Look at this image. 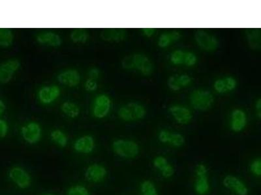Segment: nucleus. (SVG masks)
<instances>
[{
	"label": "nucleus",
	"instance_id": "obj_1",
	"mask_svg": "<svg viewBox=\"0 0 261 195\" xmlns=\"http://www.w3.org/2000/svg\"><path fill=\"white\" fill-rule=\"evenodd\" d=\"M122 67L127 70L136 69L146 77L151 76L154 69L149 57L141 53L125 57L122 61Z\"/></svg>",
	"mask_w": 261,
	"mask_h": 195
},
{
	"label": "nucleus",
	"instance_id": "obj_2",
	"mask_svg": "<svg viewBox=\"0 0 261 195\" xmlns=\"http://www.w3.org/2000/svg\"><path fill=\"white\" fill-rule=\"evenodd\" d=\"M113 152L117 156L125 159H133L139 155L140 148L135 141L118 139L114 141L112 145Z\"/></svg>",
	"mask_w": 261,
	"mask_h": 195
},
{
	"label": "nucleus",
	"instance_id": "obj_3",
	"mask_svg": "<svg viewBox=\"0 0 261 195\" xmlns=\"http://www.w3.org/2000/svg\"><path fill=\"white\" fill-rule=\"evenodd\" d=\"M190 102L195 110L207 111L213 106L214 98L210 92L206 90L196 89L191 94Z\"/></svg>",
	"mask_w": 261,
	"mask_h": 195
},
{
	"label": "nucleus",
	"instance_id": "obj_4",
	"mask_svg": "<svg viewBox=\"0 0 261 195\" xmlns=\"http://www.w3.org/2000/svg\"><path fill=\"white\" fill-rule=\"evenodd\" d=\"M145 108L142 105L131 102L121 107L118 115L122 120L126 122H133L143 119L146 115Z\"/></svg>",
	"mask_w": 261,
	"mask_h": 195
},
{
	"label": "nucleus",
	"instance_id": "obj_5",
	"mask_svg": "<svg viewBox=\"0 0 261 195\" xmlns=\"http://www.w3.org/2000/svg\"><path fill=\"white\" fill-rule=\"evenodd\" d=\"M194 188L198 195H207L210 190V184L208 176V168L204 163H199L195 168Z\"/></svg>",
	"mask_w": 261,
	"mask_h": 195
},
{
	"label": "nucleus",
	"instance_id": "obj_6",
	"mask_svg": "<svg viewBox=\"0 0 261 195\" xmlns=\"http://www.w3.org/2000/svg\"><path fill=\"white\" fill-rule=\"evenodd\" d=\"M9 177L16 186L25 190L31 186L32 178L25 169L20 167H14L9 171Z\"/></svg>",
	"mask_w": 261,
	"mask_h": 195
},
{
	"label": "nucleus",
	"instance_id": "obj_7",
	"mask_svg": "<svg viewBox=\"0 0 261 195\" xmlns=\"http://www.w3.org/2000/svg\"><path fill=\"white\" fill-rule=\"evenodd\" d=\"M195 39L199 46L207 52H213L219 46L217 38L205 31L199 30L197 32Z\"/></svg>",
	"mask_w": 261,
	"mask_h": 195
},
{
	"label": "nucleus",
	"instance_id": "obj_8",
	"mask_svg": "<svg viewBox=\"0 0 261 195\" xmlns=\"http://www.w3.org/2000/svg\"><path fill=\"white\" fill-rule=\"evenodd\" d=\"M42 130L40 125L36 122H30L21 128V135L24 140L31 145L40 141Z\"/></svg>",
	"mask_w": 261,
	"mask_h": 195
},
{
	"label": "nucleus",
	"instance_id": "obj_9",
	"mask_svg": "<svg viewBox=\"0 0 261 195\" xmlns=\"http://www.w3.org/2000/svg\"><path fill=\"white\" fill-rule=\"evenodd\" d=\"M223 186L237 195H248L249 189L240 178L234 175H227L223 178Z\"/></svg>",
	"mask_w": 261,
	"mask_h": 195
},
{
	"label": "nucleus",
	"instance_id": "obj_10",
	"mask_svg": "<svg viewBox=\"0 0 261 195\" xmlns=\"http://www.w3.org/2000/svg\"><path fill=\"white\" fill-rule=\"evenodd\" d=\"M86 179L92 183H100L104 181L107 175V170L104 165L94 163L88 166L85 170Z\"/></svg>",
	"mask_w": 261,
	"mask_h": 195
},
{
	"label": "nucleus",
	"instance_id": "obj_11",
	"mask_svg": "<svg viewBox=\"0 0 261 195\" xmlns=\"http://www.w3.org/2000/svg\"><path fill=\"white\" fill-rule=\"evenodd\" d=\"M20 67V63L17 59H9L2 63L0 65V82L8 83Z\"/></svg>",
	"mask_w": 261,
	"mask_h": 195
},
{
	"label": "nucleus",
	"instance_id": "obj_12",
	"mask_svg": "<svg viewBox=\"0 0 261 195\" xmlns=\"http://www.w3.org/2000/svg\"><path fill=\"white\" fill-rule=\"evenodd\" d=\"M110 104V98L105 94L97 96L94 101V116L98 118H104L109 112Z\"/></svg>",
	"mask_w": 261,
	"mask_h": 195
},
{
	"label": "nucleus",
	"instance_id": "obj_13",
	"mask_svg": "<svg viewBox=\"0 0 261 195\" xmlns=\"http://www.w3.org/2000/svg\"><path fill=\"white\" fill-rule=\"evenodd\" d=\"M158 139L160 142L168 144L174 147H181L186 143L185 137L180 133L170 132L169 131L163 130L160 131Z\"/></svg>",
	"mask_w": 261,
	"mask_h": 195
},
{
	"label": "nucleus",
	"instance_id": "obj_14",
	"mask_svg": "<svg viewBox=\"0 0 261 195\" xmlns=\"http://www.w3.org/2000/svg\"><path fill=\"white\" fill-rule=\"evenodd\" d=\"M153 165L156 169L159 170L161 176L167 179L172 177L175 172L173 166L164 156H159L154 158Z\"/></svg>",
	"mask_w": 261,
	"mask_h": 195
},
{
	"label": "nucleus",
	"instance_id": "obj_15",
	"mask_svg": "<svg viewBox=\"0 0 261 195\" xmlns=\"http://www.w3.org/2000/svg\"><path fill=\"white\" fill-rule=\"evenodd\" d=\"M95 148V141L90 135H84L80 137L74 144V149L78 153L88 155L94 151Z\"/></svg>",
	"mask_w": 261,
	"mask_h": 195
},
{
	"label": "nucleus",
	"instance_id": "obj_16",
	"mask_svg": "<svg viewBox=\"0 0 261 195\" xmlns=\"http://www.w3.org/2000/svg\"><path fill=\"white\" fill-rule=\"evenodd\" d=\"M60 89L56 85L45 86L39 91L40 101L45 104L52 103L59 97Z\"/></svg>",
	"mask_w": 261,
	"mask_h": 195
},
{
	"label": "nucleus",
	"instance_id": "obj_17",
	"mask_svg": "<svg viewBox=\"0 0 261 195\" xmlns=\"http://www.w3.org/2000/svg\"><path fill=\"white\" fill-rule=\"evenodd\" d=\"M169 111L178 124H188L192 120V113L184 107L172 106L170 107Z\"/></svg>",
	"mask_w": 261,
	"mask_h": 195
},
{
	"label": "nucleus",
	"instance_id": "obj_18",
	"mask_svg": "<svg viewBox=\"0 0 261 195\" xmlns=\"http://www.w3.org/2000/svg\"><path fill=\"white\" fill-rule=\"evenodd\" d=\"M127 36V31L124 29H105L103 30L101 38L107 42H120L125 40Z\"/></svg>",
	"mask_w": 261,
	"mask_h": 195
},
{
	"label": "nucleus",
	"instance_id": "obj_19",
	"mask_svg": "<svg viewBox=\"0 0 261 195\" xmlns=\"http://www.w3.org/2000/svg\"><path fill=\"white\" fill-rule=\"evenodd\" d=\"M57 79L63 85L68 87H75L81 81V75L76 70H67L59 74Z\"/></svg>",
	"mask_w": 261,
	"mask_h": 195
},
{
	"label": "nucleus",
	"instance_id": "obj_20",
	"mask_svg": "<svg viewBox=\"0 0 261 195\" xmlns=\"http://www.w3.org/2000/svg\"><path fill=\"white\" fill-rule=\"evenodd\" d=\"M247 124V117L242 110H235L232 113L231 130L234 132H240Z\"/></svg>",
	"mask_w": 261,
	"mask_h": 195
},
{
	"label": "nucleus",
	"instance_id": "obj_21",
	"mask_svg": "<svg viewBox=\"0 0 261 195\" xmlns=\"http://www.w3.org/2000/svg\"><path fill=\"white\" fill-rule=\"evenodd\" d=\"M37 40L41 44L51 47H58L62 42L58 35L51 32L41 33L37 36Z\"/></svg>",
	"mask_w": 261,
	"mask_h": 195
},
{
	"label": "nucleus",
	"instance_id": "obj_22",
	"mask_svg": "<svg viewBox=\"0 0 261 195\" xmlns=\"http://www.w3.org/2000/svg\"><path fill=\"white\" fill-rule=\"evenodd\" d=\"M237 85L236 80L232 77H226L217 79L213 84L215 91L219 93H225L233 91Z\"/></svg>",
	"mask_w": 261,
	"mask_h": 195
},
{
	"label": "nucleus",
	"instance_id": "obj_23",
	"mask_svg": "<svg viewBox=\"0 0 261 195\" xmlns=\"http://www.w3.org/2000/svg\"><path fill=\"white\" fill-rule=\"evenodd\" d=\"M249 45L253 50H260L261 48V32L260 29H248L246 31Z\"/></svg>",
	"mask_w": 261,
	"mask_h": 195
},
{
	"label": "nucleus",
	"instance_id": "obj_24",
	"mask_svg": "<svg viewBox=\"0 0 261 195\" xmlns=\"http://www.w3.org/2000/svg\"><path fill=\"white\" fill-rule=\"evenodd\" d=\"M180 38V34L178 32L165 33L160 36L158 45L161 48H166L169 46L172 42H175Z\"/></svg>",
	"mask_w": 261,
	"mask_h": 195
},
{
	"label": "nucleus",
	"instance_id": "obj_25",
	"mask_svg": "<svg viewBox=\"0 0 261 195\" xmlns=\"http://www.w3.org/2000/svg\"><path fill=\"white\" fill-rule=\"evenodd\" d=\"M61 111L70 118H76L79 116L80 108L77 104L72 102H65L61 106Z\"/></svg>",
	"mask_w": 261,
	"mask_h": 195
},
{
	"label": "nucleus",
	"instance_id": "obj_26",
	"mask_svg": "<svg viewBox=\"0 0 261 195\" xmlns=\"http://www.w3.org/2000/svg\"><path fill=\"white\" fill-rule=\"evenodd\" d=\"M14 36L9 29L0 28V46L9 47L13 44Z\"/></svg>",
	"mask_w": 261,
	"mask_h": 195
},
{
	"label": "nucleus",
	"instance_id": "obj_27",
	"mask_svg": "<svg viewBox=\"0 0 261 195\" xmlns=\"http://www.w3.org/2000/svg\"><path fill=\"white\" fill-rule=\"evenodd\" d=\"M141 195H159L155 184L151 180H144L140 187Z\"/></svg>",
	"mask_w": 261,
	"mask_h": 195
},
{
	"label": "nucleus",
	"instance_id": "obj_28",
	"mask_svg": "<svg viewBox=\"0 0 261 195\" xmlns=\"http://www.w3.org/2000/svg\"><path fill=\"white\" fill-rule=\"evenodd\" d=\"M51 139L58 145L59 147L64 148L66 147L68 139L66 135L62 131L59 130H53L51 133Z\"/></svg>",
	"mask_w": 261,
	"mask_h": 195
},
{
	"label": "nucleus",
	"instance_id": "obj_29",
	"mask_svg": "<svg viewBox=\"0 0 261 195\" xmlns=\"http://www.w3.org/2000/svg\"><path fill=\"white\" fill-rule=\"evenodd\" d=\"M71 40L75 43H85L88 40L89 34L86 30L84 29H77L71 33Z\"/></svg>",
	"mask_w": 261,
	"mask_h": 195
},
{
	"label": "nucleus",
	"instance_id": "obj_30",
	"mask_svg": "<svg viewBox=\"0 0 261 195\" xmlns=\"http://www.w3.org/2000/svg\"><path fill=\"white\" fill-rule=\"evenodd\" d=\"M67 195H90L88 189L81 185L72 186L67 191Z\"/></svg>",
	"mask_w": 261,
	"mask_h": 195
},
{
	"label": "nucleus",
	"instance_id": "obj_31",
	"mask_svg": "<svg viewBox=\"0 0 261 195\" xmlns=\"http://www.w3.org/2000/svg\"><path fill=\"white\" fill-rule=\"evenodd\" d=\"M185 53L180 50L174 51L170 55V61L174 65H182L184 61Z\"/></svg>",
	"mask_w": 261,
	"mask_h": 195
},
{
	"label": "nucleus",
	"instance_id": "obj_32",
	"mask_svg": "<svg viewBox=\"0 0 261 195\" xmlns=\"http://www.w3.org/2000/svg\"><path fill=\"white\" fill-rule=\"evenodd\" d=\"M250 170L251 172H252L255 176L260 177L261 176V160L260 158L254 159V161L251 163Z\"/></svg>",
	"mask_w": 261,
	"mask_h": 195
},
{
	"label": "nucleus",
	"instance_id": "obj_33",
	"mask_svg": "<svg viewBox=\"0 0 261 195\" xmlns=\"http://www.w3.org/2000/svg\"><path fill=\"white\" fill-rule=\"evenodd\" d=\"M168 85L170 89L173 90L174 91H178L180 90L182 87L179 83L178 76L174 75L170 77L168 80Z\"/></svg>",
	"mask_w": 261,
	"mask_h": 195
},
{
	"label": "nucleus",
	"instance_id": "obj_34",
	"mask_svg": "<svg viewBox=\"0 0 261 195\" xmlns=\"http://www.w3.org/2000/svg\"><path fill=\"white\" fill-rule=\"evenodd\" d=\"M197 63V57L194 53L188 52L185 53L184 63L188 67H192Z\"/></svg>",
	"mask_w": 261,
	"mask_h": 195
},
{
	"label": "nucleus",
	"instance_id": "obj_35",
	"mask_svg": "<svg viewBox=\"0 0 261 195\" xmlns=\"http://www.w3.org/2000/svg\"><path fill=\"white\" fill-rule=\"evenodd\" d=\"M179 83L181 87H187V86L190 85L191 82H192V79L187 75H183L178 77Z\"/></svg>",
	"mask_w": 261,
	"mask_h": 195
},
{
	"label": "nucleus",
	"instance_id": "obj_36",
	"mask_svg": "<svg viewBox=\"0 0 261 195\" xmlns=\"http://www.w3.org/2000/svg\"><path fill=\"white\" fill-rule=\"evenodd\" d=\"M98 88V83L94 79H89L86 81L85 83V89L88 91H96Z\"/></svg>",
	"mask_w": 261,
	"mask_h": 195
},
{
	"label": "nucleus",
	"instance_id": "obj_37",
	"mask_svg": "<svg viewBox=\"0 0 261 195\" xmlns=\"http://www.w3.org/2000/svg\"><path fill=\"white\" fill-rule=\"evenodd\" d=\"M8 127L7 123L5 120L0 119V138H3L7 134Z\"/></svg>",
	"mask_w": 261,
	"mask_h": 195
},
{
	"label": "nucleus",
	"instance_id": "obj_38",
	"mask_svg": "<svg viewBox=\"0 0 261 195\" xmlns=\"http://www.w3.org/2000/svg\"><path fill=\"white\" fill-rule=\"evenodd\" d=\"M89 76L90 79L95 80L100 76V71L98 69H92L90 70Z\"/></svg>",
	"mask_w": 261,
	"mask_h": 195
},
{
	"label": "nucleus",
	"instance_id": "obj_39",
	"mask_svg": "<svg viewBox=\"0 0 261 195\" xmlns=\"http://www.w3.org/2000/svg\"><path fill=\"white\" fill-rule=\"evenodd\" d=\"M143 32L146 36L150 38V37L153 36L154 32H155V30L153 28H145L143 29Z\"/></svg>",
	"mask_w": 261,
	"mask_h": 195
},
{
	"label": "nucleus",
	"instance_id": "obj_40",
	"mask_svg": "<svg viewBox=\"0 0 261 195\" xmlns=\"http://www.w3.org/2000/svg\"><path fill=\"white\" fill-rule=\"evenodd\" d=\"M256 109L258 110V116L260 118L261 117V100L259 99L256 103Z\"/></svg>",
	"mask_w": 261,
	"mask_h": 195
},
{
	"label": "nucleus",
	"instance_id": "obj_41",
	"mask_svg": "<svg viewBox=\"0 0 261 195\" xmlns=\"http://www.w3.org/2000/svg\"><path fill=\"white\" fill-rule=\"evenodd\" d=\"M5 109V104H4L3 102L1 101V100H0V116H1V115L3 114Z\"/></svg>",
	"mask_w": 261,
	"mask_h": 195
},
{
	"label": "nucleus",
	"instance_id": "obj_42",
	"mask_svg": "<svg viewBox=\"0 0 261 195\" xmlns=\"http://www.w3.org/2000/svg\"><path fill=\"white\" fill-rule=\"evenodd\" d=\"M44 195H54L51 194H45Z\"/></svg>",
	"mask_w": 261,
	"mask_h": 195
}]
</instances>
